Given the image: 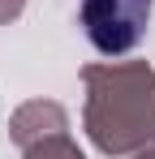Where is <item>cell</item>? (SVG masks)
I'll return each instance as SVG.
<instances>
[{
  "mask_svg": "<svg viewBox=\"0 0 155 159\" xmlns=\"http://www.w3.org/2000/svg\"><path fill=\"white\" fill-rule=\"evenodd\" d=\"M78 26L99 56H129L151 30V0H78Z\"/></svg>",
  "mask_w": 155,
  "mask_h": 159,
  "instance_id": "cell-2",
  "label": "cell"
},
{
  "mask_svg": "<svg viewBox=\"0 0 155 159\" xmlns=\"http://www.w3.org/2000/svg\"><path fill=\"white\" fill-rule=\"evenodd\" d=\"M26 13V0H0V26H9V22H17Z\"/></svg>",
  "mask_w": 155,
  "mask_h": 159,
  "instance_id": "cell-5",
  "label": "cell"
},
{
  "mask_svg": "<svg viewBox=\"0 0 155 159\" xmlns=\"http://www.w3.org/2000/svg\"><path fill=\"white\" fill-rule=\"evenodd\" d=\"M22 159H86V151L73 142V133H52V138H39L22 151Z\"/></svg>",
  "mask_w": 155,
  "mask_h": 159,
  "instance_id": "cell-4",
  "label": "cell"
},
{
  "mask_svg": "<svg viewBox=\"0 0 155 159\" xmlns=\"http://www.w3.org/2000/svg\"><path fill=\"white\" fill-rule=\"evenodd\" d=\"M129 159H155V142H147L142 151H134V155H129Z\"/></svg>",
  "mask_w": 155,
  "mask_h": 159,
  "instance_id": "cell-6",
  "label": "cell"
},
{
  "mask_svg": "<svg viewBox=\"0 0 155 159\" xmlns=\"http://www.w3.org/2000/svg\"><path fill=\"white\" fill-rule=\"evenodd\" d=\"M82 129L99 155L129 159L147 142H155V65L99 60L82 69Z\"/></svg>",
  "mask_w": 155,
  "mask_h": 159,
  "instance_id": "cell-1",
  "label": "cell"
},
{
  "mask_svg": "<svg viewBox=\"0 0 155 159\" xmlns=\"http://www.w3.org/2000/svg\"><path fill=\"white\" fill-rule=\"evenodd\" d=\"M65 129H69V112L56 103V99H30V103H22L9 116V138H13L22 151L30 142L52 138V133H65Z\"/></svg>",
  "mask_w": 155,
  "mask_h": 159,
  "instance_id": "cell-3",
  "label": "cell"
}]
</instances>
